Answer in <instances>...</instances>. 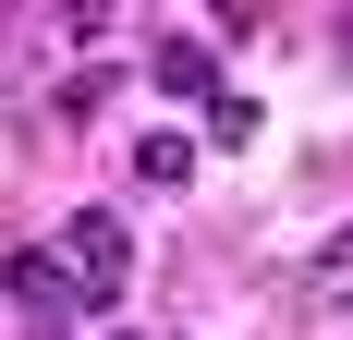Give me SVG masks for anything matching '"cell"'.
<instances>
[{
  "mask_svg": "<svg viewBox=\"0 0 353 340\" xmlns=\"http://www.w3.org/2000/svg\"><path fill=\"white\" fill-rule=\"evenodd\" d=\"M12 304H25L37 328H49V316H73V292L49 279V255H12Z\"/></svg>",
  "mask_w": 353,
  "mask_h": 340,
  "instance_id": "5b68a950",
  "label": "cell"
},
{
  "mask_svg": "<svg viewBox=\"0 0 353 340\" xmlns=\"http://www.w3.org/2000/svg\"><path fill=\"white\" fill-rule=\"evenodd\" d=\"M134 182L146 195H183L195 182V134H134Z\"/></svg>",
  "mask_w": 353,
  "mask_h": 340,
  "instance_id": "277c9868",
  "label": "cell"
},
{
  "mask_svg": "<svg viewBox=\"0 0 353 340\" xmlns=\"http://www.w3.org/2000/svg\"><path fill=\"white\" fill-rule=\"evenodd\" d=\"M146 85H159V98H195V109H208V98H219L208 36H159V49H146Z\"/></svg>",
  "mask_w": 353,
  "mask_h": 340,
  "instance_id": "7a4b0ae2",
  "label": "cell"
},
{
  "mask_svg": "<svg viewBox=\"0 0 353 340\" xmlns=\"http://www.w3.org/2000/svg\"><path fill=\"white\" fill-rule=\"evenodd\" d=\"M341 61H353V12H341Z\"/></svg>",
  "mask_w": 353,
  "mask_h": 340,
  "instance_id": "52a82bcc",
  "label": "cell"
},
{
  "mask_svg": "<svg viewBox=\"0 0 353 340\" xmlns=\"http://www.w3.org/2000/svg\"><path fill=\"white\" fill-rule=\"evenodd\" d=\"M292 304H305V316H353V219L317 243V268H305V292H292Z\"/></svg>",
  "mask_w": 353,
  "mask_h": 340,
  "instance_id": "3957f363",
  "label": "cell"
},
{
  "mask_svg": "<svg viewBox=\"0 0 353 340\" xmlns=\"http://www.w3.org/2000/svg\"><path fill=\"white\" fill-rule=\"evenodd\" d=\"M37 255H49V279H61L73 304H110V292H122V268H134V219H122V206H73Z\"/></svg>",
  "mask_w": 353,
  "mask_h": 340,
  "instance_id": "6da1fadb",
  "label": "cell"
},
{
  "mask_svg": "<svg viewBox=\"0 0 353 340\" xmlns=\"http://www.w3.org/2000/svg\"><path fill=\"white\" fill-rule=\"evenodd\" d=\"M208 134H219V146H244V134H256V98H232V85H219V98H208Z\"/></svg>",
  "mask_w": 353,
  "mask_h": 340,
  "instance_id": "8992f818",
  "label": "cell"
}]
</instances>
